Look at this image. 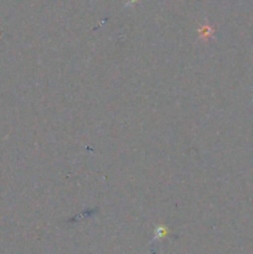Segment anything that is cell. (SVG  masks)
Masks as SVG:
<instances>
[{"label": "cell", "mask_w": 253, "mask_h": 254, "mask_svg": "<svg viewBox=\"0 0 253 254\" xmlns=\"http://www.w3.org/2000/svg\"><path fill=\"white\" fill-rule=\"evenodd\" d=\"M169 233H170V230L168 227H165V226H155V235H154L153 241L166 237Z\"/></svg>", "instance_id": "7a4b0ae2"}, {"label": "cell", "mask_w": 253, "mask_h": 254, "mask_svg": "<svg viewBox=\"0 0 253 254\" xmlns=\"http://www.w3.org/2000/svg\"><path fill=\"white\" fill-rule=\"evenodd\" d=\"M134 2H136V0H129L128 4H134Z\"/></svg>", "instance_id": "3957f363"}, {"label": "cell", "mask_w": 253, "mask_h": 254, "mask_svg": "<svg viewBox=\"0 0 253 254\" xmlns=\"http://www.w3.org/2000/svg\"><path fill=\"white\" fill-rule=\"evenodd\" d=\"M212 34H213V29L207 24L202 25V26L198 29V35H200V37L202 40H207L208 37L212 36Z\"/></svg>", "instance_id": "6da1fadb"}]
</instances>
